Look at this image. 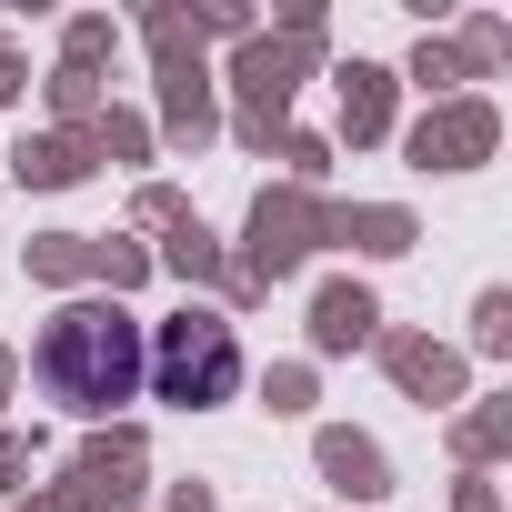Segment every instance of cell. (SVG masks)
<instances>
[{
	"label": "cell",
	"instance_id": "obj_1",
	"mask_svg": "<svg viewBox=\"0 0 512 512\" xmlns=\"http://www.w3.org/2000/svg\"><path fill=\"white\" fill-rule=\"evenodd\" d=\"M141 382H151V342L121 302H71L41 332V392L61 412H121Z\"/></svg>",
	"mask_w": 512,
	"mask_h": 512
},
{
	"label": "cell",
	"instance_id": "obj_2",
	"mask_svg": "<svg viewBox=\"0 0 512 512\" xmlns=\"http://www.w3.org/2000/svg\"><path fill=\"white\" fill-rule=\"evenodd\" d=\"M151 382H161L171 402H231V382H241L231 322H221V312H181V322L161 332V352H151Z\"/></svg>",
	"mask_w": 512,
	"mask_h": 512
}]
</instances>
